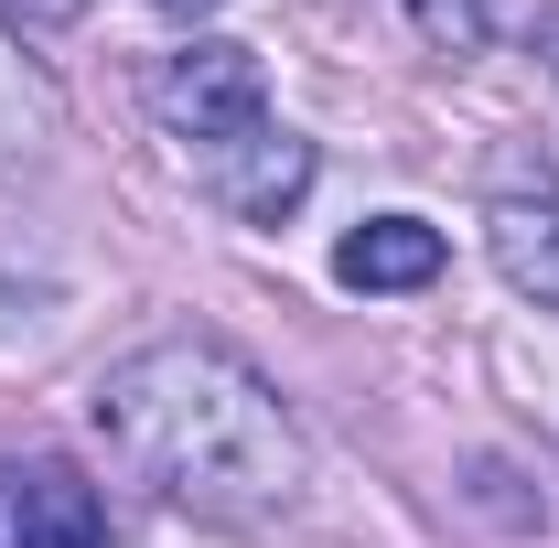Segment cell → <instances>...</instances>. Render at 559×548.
I'll return each mask as SVG.
<instances>
[{"label":"cell","instance_id":"obj_10","mask_svg":"<svg viewBox=\"0 0 559 548\" xmlns=\"http://www.w3.org/2000/svg\"><path fill=\"white\" fill-rule=\"evenodd\" d=\"M0 548H22V538H11V463H0Z\"/></svg>","mask_w":559,"mask_h":548},{"label":"cell","instance_id":"obj_7","mask_svg":"<svg viewBox=\"0 0 559 548\" xmlns=\"http://www.w3.org/2000/svg\"><path fill=\"white\" fill-rule=\"evenodd\" d=\"M55 119H66V108H55L44 65L0 33V162H11V151H33V140H55Z\"/></svg>","mask_w":559,"mask_h":548},{"label":"cell","instance_id":"obj_3","mask_svg":"<svg viewBox=\"0 0 559 548\" xmlns=\"http://www.w3.org/2000/svg\"><path fill=\"white\" fill-rule=\"evenodd\" d=\"M194 172H205V194L237 226H280V215L312 194V140L259 130V140H237V151H215V162H194Z\"/></svg>","mask_w":559,"mask_h":548},{"label":"cell","instance_id":"obj_8","mask_svg":"<svg viewBox=\"0 0 559 548\" xmlns=\"http://www.w3.org/2000/svg\"><path fill=\"white\" fill-rule=\"evenodd\" d=\"M409 22L441 44V55H485L495 44V0H409Z\"/></svg>","mask_w":559,"mask_h":548},{"label":"cell","instance_id":"obj_9","mask_svg":"<svg viewBox=\"0 0 559 548\" xmlns=\"http://www.w3.org/2000/svg\"><path fill=\"white\" fill-rule=\"evenodd\" d=\"M151 11H173V22H205V11H226V0H151Z\"/></svg>","mask_w":559,"mask_h":548},{"label":"cell","instance_id":"obj_1","mask_svg":"<svg viewBox=\"0 0 559 548\" xmlns=\"http://www.w3.org/2000/svg\"><path fill=\"white\" fill-rule=\"evenodd\" d=\"M97 430L140 484H162L194 516H280L301 495V430L270 377L215 334H162L97 377Z\"/></svg>","mask_w":559,"mask_h":548},{"label":"cell","instance_id":"obj_2","mask_svg":"<svg viewBox=\"0 0 559 548\" xmlns=\"http://www.w3.org/2000/svg\"><path fill=\"white\" fill-rule=\"evenodd\" d=\"M151 108H162V130L183 140L194 162H215V151H237V140L270 130V65H259L248 44L205 33V44H183V55L162 65Z\"/></svg>","mask_w":559,"mask_h":548},{"label":"cell","instance_id":"obj_6","mask_svg":"<svg viewBox=\"0 0 559 548\" xmlns=\"http://www.w3.org/2000/svg\"><path fill=\"white\" fill-rule=\"evenodd\" d=\"M485 248H495V270L516 279L538 312H559V205H538V194H506V205L485 215Z\"/></svg>","mask_w":559,"mask_h":548},{"label":"cell","instance_id":"obj_5","mask_svg":"<svg viewBox=\"0 0 559 548\" xmlns=\"http://www.w3.org/2000/svg\"><path fill=\"white\" fill-rule=\"evenodd\" d=\"M334 279L345 290H419V279H441V226L430 215H366L334 248Z\"/></svg>","mask_w":559,"mask_h":548},{"label":"cell","instance_id":"obj_4","mask_svg":"<svg viewBox=\"0 0 559 548\" xmlns=\"http://www.w3.org/2000/svg\"><path fill=\"white\" fill-rule=\"evenodd\" d=\"M11 538L22 548H108V505L75 463H22L11 474Z\"/></svg>","mask_w":559,"mask_h":548}]
</instances>
